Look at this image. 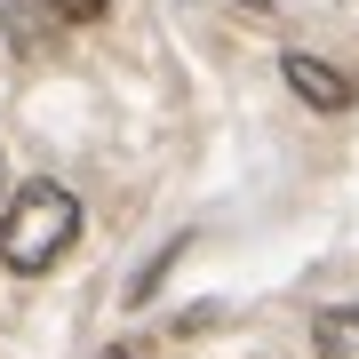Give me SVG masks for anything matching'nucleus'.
<instances>
[{
  "instance_id": "nucleus-1",
  "label": "nucleus",
  "mask_w": 359,
  "mask_h": 359,
  "mask_svg": "<svg viewBox=\"0 0 359 359\" xmlns=\"http://www.w3.org/2000/svg\"><path fill=\"white\" fill-rule=\"evenodd\" d=\"M72 240H80V200L65 184H25L8 224H0V264L8 271H48Z\"/></svg>"
},
{
  "instance_id": "nucleus-4",
  "label": "nucleus",
  "mask_w": 359,
  "mask_h": 359,
  "mask_svg": "<svg viewBox=\"0 0 359 359\" xmlns=\"http://www.w3.org/2000/svg\"><path fill=\"white\" fill-rule=\"evenodd\" d=\"M48 8H56V16H65V25H96V16H104V8H112V0H48Z\"/></svg>"
},
{
  "instance_id": "nucleus-3",
  "label": "nucleus",
  "mask_w": 359,
  "mask_h": 359,
  "mask_svg": "<svg viewBox=\"0 0 359 359\" xmlns=\"http://www.w3.org/2000/svg\"><path fill=\"white\" fill-rule=\"evenodd\" d=\"M311 344H320V359H359V304H335V311H320Z\"/></svg>"
},
{
  "instance_id": "nucleus-5",
  "label": "nucleus",
  "mask_w": 359,
  "mask_h": 359,
  "mask_svg": "<svg viewBox=\"0 0 359 359\" xmlns=\"http://www.w3.org/2000/svg\"><path fill=\"white\" fill-rule=\"evenodd\" d=\"M104 359H128V351H104Z\"/></svg>"
},
{
  "instance_id": "nucleus-2",
  "label": "nucleus",
  "mask_w": 359,
  "mask_h": 359,
  "mask_svg": "<svg viewBox=\"0 0 359 359\" xmlns=\"http://www.w3.org/2000/svg\"><path fill=\"white\" fill-rule=\"evenodd\" d=\"M280 80H287L304 104H320V112H351V104H359V80H351L344 65H320V56H304V48L280 65Z\"/></svg>"
}]
</instances>
